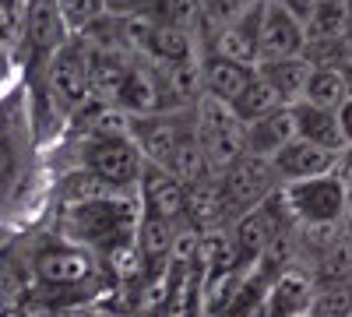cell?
<instances>
[{
  "label": "cell",
  "mask_w": 352,
  "mask_h": 317,
  "mask_svg": "<svg viewBox=\"0 0 352 317\" xmlns=\"http://www.w3.org/2000/svg\"><path fill=\"white\" fill-rule=\"evenodd\" d=\"M187 226H194L197 233H212V229L229 226V215H226V205H222V190H219L215 177L187 184Z\"/></svg>",
  "instance_id": "obj_24"
},
{
  "label": "cell",
  "mask_w": 352,
  "mask_h": 317,
  "mask_svg": "<svg viewBox=\"0 0 352 317\" xmlns=\"http://www.w3.org/2000/svg\"><path fill=\"white\" fill-rule=\"evenodd\" d=\"M113 194H127V190L113 187L109 180H102L99 173L85 169V166H64L53 177V187H50L53 208H60V205H81V201H96V197H113Z\"/></svg>",
  "instance_id": "obj_17"
},
{
  "label": "cell",
  "mask_w": 352,
  "mask_h": 317,
  "mask_svg": "<svg viewBox=\"0 0 352 317\" xmlns=\"http://www.w3.org/2000/svg\"><path fill=\"white\" fill-rule=\"evenodd\" d=\"M232 109H236V117H240L243 124H254V120H261V117H268V113L282 109V99L275 96V89H272V85L264 81L261 74H254V81L240 92V99L232 102Z\"/></svg>",
  "instance_id": "obj_29"
},
{
  "label": "cell",
  "mask_w": 352,
  "mask_h": 317,
  "mask_svg": "<svg viewBox=\"0 0 352 317\" xmlns=\"http://www.w3.org/2000/svg\"><path fill=\"white\" fill-rule=\"evenodd\" d=\"M215 180H219V190H222V205H226L229 226L282 187L272 159H261V155H250V152L240 155L229 169H222Z\"/></svg>",
  "instance_id": "obj_7"
},
{
  "label": "cell",
  "mask_w": 352,
  "mask_h": 317,
  "mask_svg": "<svg viewBox=\"0 0 352 317\" xmlns=\"http://www.w3.org/2000/svg\"><path fill=\"white\" fill-rule=\"evenodd\" d=\"M36 149H39V141L32 131V117L0 138V219L18 208L28 180H32Z\"/></svg>",
  "instance_id": "obj_10"
},
{
  "label": "cell",
  "mask_w": 352,
  "mask_h": 317,
  "mask_svg": "<svg viewBox=\"0 0 352 317\" xmlns=\"http://www.w3.org/2000/svg\"><path fill=\"white\" fill-rule=\"evenodd\" d=\"M292 138H296V117H292V106H282V109L268 113V117L247 124V152L261 155V159H272Z\"/></svg>",
  "instance_id": "obj_22"
},
{
  "label": "cell",
  "mask_w": 352,
  "mask_h": 317,
  "mask_svg": "<svg viewBox=\"0 0 352 317\" xmlns=\"http://www.w3.org/2000/svg\"><path fill=\"white\" fill-rule=\"evenodd\" d=\"M138 205L141 212L159 215L173 226H187V187L176 173L162 169V166H144L141 184H138Z\"/></svg>",
  "instance_id": "obj_11"
},
{
  "label": "cell",
  "mask_w": 352,
  "mask_h": 317,
  "mask_svg": "<svg viewBox=\"0 0 352 317\" xmlns=\"http://www.w3.org/2000/svg\"><path fill=\"white\" fill-rule=\"evenodd\" d=\"M307 50V28L303 21L285 11L278 0H264L261 11V64L264 61H285V56H303Z\"/></svg>",
  "instance_id": "obj_12"
},
{
  "label": "cell",
  "mask_w": 352,
  "mask_h": 317,
  "mask_svg": "<svg viewBox=\"0 0 352 317\" xmlns=\"http://www.w3.org/2000/svg\"><path fill=\"white\" fill-rule=\"evenodd\" d=\"M4 250L25 275L28 303H46V307L92 303L113 289V278L102 268L99 254L64 240L50 226L21 233L18 240L4 243Z\"/></svg>",
  "instance_id": "obj_1"
},
{
  "label": "cell",
  "mask_w": 352,
  "mask_h": 317,
  "mask_svg": "<svg viewBox=\"0 0 352 317\" xmlns=\"http://www.w3.org/2000/svg\"><path fill=\"white\" fill-rule=\"evenodd\" d=\"M257 74L275 89L282 106H296L307 99V85L314 74V64L307 56H285V61H264L257 64Z\"/></svg>",
  "instance_id": "obj_19"
},
{
  "label": "cell",
  "mask_w": 352,
  "mask_h": 317,
  "mask_svg": "<svg viewBox=\"0 0 352 317\" xmlns=\"http://www.w3.org/2000/svg\"><path fill=\"white\" fill-rule=\"evenodd\" d=\"M349 99V78H345V64L342 67H314L310 85H307V102L338 109Z\"/></svg>",
  "instance_id": "obj_27"
},
{
  "label": "cell",
  "mask_w": 352,
  "mask_h": 317,
  "mask_svg": "<svg viewBox=\"0 0 352 317\" xmlns=\"http://www.w3.org/2000/svg\"><path fill=\"white\" fill-rule=\"evenodd\" d=\"M352 307V282L342 285H317L307 317H345Z\"/></svg>",
  "instance_id": "obj_31"
},
{
  "label": "cell",
  "mask_w": 352,
  "mask_h": 317,
  "mask_svg": "<svg viewBox=\"0 0 352 317\" xmlns=\"http://www.w3.org/2000/svg\"><path fill=\"white\" fill-rule=\"evenodd\" d=\"M197 268L201 275H219V272H229V268H240L236 261V243H232V233L229 226L222 229H212V233H201V257H197Z\"/></svg>",
  "instance_id": "obj_25"
},
{
  "label": "cell",
  "mask_w": 352,
  "mask_h": 317,
  "mask_svg": "<svg viewBox=\"0 0 352 317\" xmlns=\"http://www.w3.org/2000/svg\"><path fill=\"white\" fill-rule=\"evenodd\" d=\"M32 117V106H28V92H25V85L21 89H11L0 96V138H4L11 127H18L21 120Z\"/></svg>",
  "instance_id": "obj_34"
},
{
  "label": "cell",
  "mask_w": 352,
  "mask_h": 317,
  "mask_svg": "<svg viewBox=\"0 0 352 317\" xmlns=\"http://www.w3.org/2000/svg\"><path fill=\"white\" fill-rule=\"evenodd\" d=\"M342 226H345V233L352 237V190H349V205H345V219H342Z\"/></svg>",
  "instance_id": "obj_41"
},
{
  "label": "cell",
  "mask_w": 352,
  "mask_h": 317,
  "mask_svg": "<svg viewBox=\"0 0 352 317\" xmlns=\"http://www.w3.org/2000/svg\"><path fill=\"white\" fill-rule=\"evenodd\" d=\"M18 28H21V8L0 0V50L11 53V56H14V46H18Z\"/></svg>",
  "instance_id": "obj_35"
},
{
  "label": "cell",
  "mask_w": 352,
  "mask_h": 317,
  "mask_svg": "<svg viewBox=\"0 0 352 317\" xmlns=\"http://www.w3.org/2000/svg\"><path fill=\"white\" fill-rule=\"evenodd\" d=\"M131 138L138 141V149L144 152V159L152 166H162V169L173 173L180 149L194 138V106L131 117Z\"/></svg>",
  "instance_id": "obj_8"
},
{
  "label": "cell",
  "mask_w": 352,
  "mask_h": 317,
  "mask_svg": "<svg viewBox=\"0 0 352 317\" xmlns=\"http://www.w3.org/2000/svg\"><path fill=\"white\" fill-rule=\"evenodd\" d=\"M345 11H349V0H320L314 8V14L303 21L307 39H342Z\"/></svg>",
  "instance_id": "obj_30"
},
{
  "label": "cell",
  "mask_w": 352,
  "mask_h": 317,
  "mask_svg": "<svg viewBox=\"0 0 352 317\" xmlns=\"http://www.w3.org/2000/svg\"><path fill=\"white\" fill-rule=\"evenodd\" d=\"M345 317H352V307H349V314H345Z\"/></svg>",
  "instance_id": "obj_44"
},
{
  "label": "cell",
  "mask_w": 352,
  "mask_h": 317,
  "mask_svg": "<svg viewBox=\"0 0 352 317\" xmlns=\"http://www.w3.org/2000/svg\"><path fill=\"white\" fill-rule=\"evenodd\" d=\"M342 39H345L349 53H352V0H349V11H345V32H342Z\"/></svg>",
  "instance_id": "obj_40"
},
{
  "label": "cell",
  "mask_w": 352,
  "mask_h": 317,
  "mask_svg": "<svg viewBox=\"0 0 352 317\" xmlns=\"http://www.w3.org/2000/svg\"><path fill=\"white\" fill-rule=\"evenodd\" d=\"M204 4V36L215 32V28H226L232 21H240L257 0H201Z\"/></svg>",
  "instance_id": "obj_32"
},
{
  "label": "cell",
  "mask_w": 352,
  "mask_h": 317,
  "mask_svg": "<svg viewBox=\"0 0 352 317\" xmlns=\"http://www.w3.org/2000/svg\"><path fill=\"white\" fill-rule=\"evenodd\" d=\"M144 56L155 64H190V61H201L204 56V39L194 32H184V28L155 21L148 46H144Z\"/></svg>",
  "instance_id": "obj_21"
},
{
  "label": "cell",
  "mask_w": 352,
  "mask_h": 317,
  "mask_svg": "<svg viewBox=\"0 0 352 317\" xmlns=\"http://www.w3.org/2000/svg\"><path fill=\"white\" fill-rule=\"evenodd\" d=\"M317 293L314 272L307 265H292L285 272H278L268 282V296H264V317H303L310 314Z\"/></svg>",
  "instance_id": "obj_14"
},
{
  "label": "cell",
  "mask_w": 352,
  "mask_h": 317,
  "mask_svg": "<svg viewBox=\"0 0 352 317\" xmlns=\"http://www.w3.org/2000/svg\"><path fill=\"white\" fill-rule=\"evenodd\" d=\"M53 317H113L102 303H64L53 307Z\"/></svg>",
  "instance_id": "obj_36"
},
{
  "label": "cell",
  "mask_w": 352,
  "mask_h": 317,
  "mask_svg": "<svg viewBox=\"0 0 352 317\" xmlns=\"http://www.w3.org/2000/svg\"><path fill=\"white\" fill-rule=\"evenodd\" d=\"M201 71H204V92L222 99V102H236L240 92L254 81L257 67L254 64H240V61H226V56L215 53H204L201 56Z\"/></svg>",
  "instance_id": "obj_18"
},
{
  "label": "cell",
  "mask_w": 352,
  "mask_h": 317,
  "mask_svg": "<svg viewBox=\"0 0 352 317\" xmlns=\"http://www.w3.org/2000/svg\"><path fill=\"white\" fill-rule=\"evenodd\" d=\"M194 127L215 177L222 169H229L240 155H247V124L236 117V109L229 102L204 92L194 102Z\"/></svg>",
  "instance_id": "obj_6"
},
{
  "label": "cell",
  "mask_w": 352,
  "mask_h": 317,
  "mask_svg": "<svg viewBox=\"0 0 352 317\" xmlns=\"http://www.w3.org/2000/svg\"><path fill=\"white\" fill-rule=\"evenodd\" d=\"M282 197L289 215L296 219V226H317V222H342L345 205H349V187L335 177H310L296 184H282Z\"/></svg>",
  "instance_id": "obj_9"
},
{
  "label": "cell",
  "mask_w": 352,
  "mask_h": 317,
  "mask_svg": "<svg viewBox=\"0 0 352 317\" xmlns=\"http://www.w3.org/2000/svg\"><path fill=\"white\" fill-rule=\"evenodd\" d=\"M292 117H296V134L314 141L320 149H331V152H342L345 149V134L338 127V113L328 109V106H317V102H296L292 106Z\"/></svg>",
  "instance_id": "obj_23"
},
{
  "label": "cell",
  "mask_w": 352,
  "mask_h": 317,
  "mask_svg": "<svg viewBox=\"0 0 352 317\" xmlns=\"http://www.w3.org/2000/svg\"><path fill=\"white\" fill-rule=\"evenodd\" d=\"M36 89L43 92V106L46 113L53 117L56 131L67 127V120L74 117V113L85 106V102H92L96 92H92V78H88V50L78 36H71L60 53L50 61L43 81L36 85Z\"/></svg>",
  "instance_id": "obj_3"
},
{
  "label": "cell",
  "mask_w": 352,
  "mask_h": 317,
  "mask_svg": "<svg viewBox=\"0 0 352 317\" xmlns=\"http://www.w3.org/2000/svg\"><path fill=\"white\" fill-rule=\"evenodd\" d=\"M148 14L159 25H173L204 39V4L201 0H152Z\"/></svg>",
  "instance_id": "obj_26"
},
{
  "label": "cell",
  "mask_w": 352,
  "mask_h": 317,
  "mask_svg": "<svg viewBox=\"0 0 352 317\" xmlns=\"http://www.w3.org/2000/svg\"><path fill=\"white\" fill-rule=\"evenodd\" d=\"M261 11H264V0L226 28H215V32L204 36V53H215L226 56V61H240V64H261Z\"/></svg>",
  "instance_id": "obj_13"
},
{
  "label": "cell",
  "mask_w": 352,
  "mask_h": 317,
  "mask_svg": "<svg viewBox=\"0 0 352 317\" xmlns=\"http://www.w3.org/2000/svg\"><path fill=\"white\" fill-rule=\"evenodd\" d=\"M64 152L71 155V166H85L99 173L102 180L113 187H120L127 194H138L141 173L148 166L144 152L138 149V141L131 134L124 138H67Z\"/></svg>",
  "instance_id": "obj_5"
},
{
  "label": "cell",
  "mask_w": 352,
  "mask_h": 317,
  "mask_svg": "<svg viewBox=\"0 0 352 317\" xmlns=\"http://www.w3.org/2000/svg\"><path fill=\"white\" fill-rule=\"evenodd\" d=\"M152 0H106V11L113 14H127V11H148Z\"/></svg>",
  "instance_id": "obj_37"
},
{
  "label": "cell",
  "mask_w": 352,
  "mask_h": 317,
  "mask_svg": "<svg viewBox=\"0 0 352 317\" xmlns=\"http://www.w3.org/2000/svg\"><path fill=\"white\" fill-rule=\"evenodd\" d=\"M335 162H338V152L331 149H320L307 138H292L289 145L272 155V166L278 173L282 184H296V180H310V177H324V173H335Z\"/></svg>",
  "instance_id": "obj_15"
},
{
  "label": "cell",
  "mask_w": 352,
  "mask_h": 317,
  "mask_svg": "<svg viewBox=\"0 0 352 317\" xmlns=\"http://www.w3.org/2000/svg\"><path fill=\"white\" fill-rule=\"evenodd\" d=\"M345 78H349V96H352V56L345 61Z\"/></svg>",
  "instance_id": "obj_42"
},
{
  "label": "cell",
  "mask_w": 352,
  "mask_h": 317,
  "mask_svg": "<svg viewBox=\"0 0 352 317\" xmlns=\"http://www.w3.org/2000/svg\"><path fill=\"white\" fill-rule=\"evenodd\" d=\"M176 233H180V226H173L159 215H148V212H141L138 219V233H134V243L144 257V268H148V278L162 275L166 265H169V250H173V240Z\"/></svg>",
  "instance_id": "obj_20"
},
{
  "label": "cell",
  "mask_w": 352,
  "mask_h": 317,
  "mask_svg": "<svg viewBox=\"0 0 352 317\" xmlns=\"http://www.w3.org/2000/svg\"><path fill=\"white\" fill-rule=\"evenodd\" d=\"M138 219H141L138 194H113V197H96V201H81V205L53 208L50 229L60 233L64 240L81 243L92 254L106 257L116 247L134 243Z\"/></svg>",
  "instance_id": "obj_2"
},
{
  "label": "cell",
  "mask_w": 352,
  "mask_h": 317,
  "mask_svg": "<svg viewBox=\"0 0 352 317\" xmlns=\"http://www.w3.org/2000/svg\"><path fill=\"white\" fill-rule=\"evenodd\" d=\"M4 4H14V8H21V4H25V0H4Z\"/></svg>",
  "instance_id": "obj_43"
},
{
  "label": "cell",
  "mask_w": 352,
  "mask_h": 317,
  "mask_svg": "<svg viewBox=\"0 0 352 317\" xmlns=\"http://www.w3.org/2000/svg\"><path fill=\"white\" fill-rule=\"evenodd\" d=\"M155 89H159V113L166 109H190L204 96V71L201 61L190 64H155Z\"/></svg>",
  "instance_id": "obj_16"
},
{
  "label": "cell",
  "mask_w": 352,
  "mask_h": 317,
  "mask_svg": "<svg viewBox=\"0 0 352 317\" xmlns=\"http://www.w3.org/2000/svg\"><path fill=\"white\" fill-rule=\"evenodd\" d=\"M335 113H338V127H342V134H345V145H352V96H349Z\"/></svg>",
  "instance_id": "obj_39"
},
{
  "label": "cell",
  "mask_w": 352,
  "mask_h": 317,
  "mask_svg": "<svg viewBox=\"0 0 352 317\" xmlns=\"http://www.w3.org/2000/svg\"><path fill=\"white\" fill-rule=\"evenodd\" d=\"M56 8H60L71 32H81V28H88L96 18L106 14V0H56Z\"/></svg>",
  "instance_id": "obj_33"
},
{
  "label": "cell",
  "mask_w": 352,
  "mask_h": 317,
  "mask_svg": "<svg viewBox=\"0 0 352 317\" xmlns=\"http://www.w3.org/2000/svg\"><path fill=\"white\" fill-rule=\"evenodd\" d=\"M264 296H268V278H264L257 268L247 272L243 285L215 317H264Z\"/></svg>",
  "instance_id": "obj_28"
},
{
  "label": "cell",
  "mask_w": 352,
  "mask_h": 317,
  "mask_svg": "<svg viewBox=\"0 0 352 317\" xmlns=\"http://www.w3.org/2000/svg\"><path fill=\"white\" fill-rule=\"evenodd\" d=\"M278 4H282L285 11H292V14H296L300 21H307V18L314 14V8L320 4V0H278Z\"/></svg>",
  "instance_id": "obj_38"
},
{
  "label": "cell",
  "mask_w": 352,
  "mask_h": 317,
  "mask_svg": "<svg viewBox=\"0 0 352 317\" xmlns=\"http://www.w3.org/2000/svg\"><path fill=\"white\" fill-rule=\"evenodd\" d=\"M303 317H307V314H303Z\"/></svg>",
  "instance_id": "obj_45"
},
{
  "label": "cell",
  "mask_w": 352,
  "mask_h": 317,
  "mask_svg": "<svg viewBox=\"0 0 352 317\" xmlns=\"http://www.w3.org/2000/svg\"><path fill=\"white\" fill-rule=\"evenodd\" d=\"M74 32L67 28L56 0H25L21 4V28H18V46H14V61L21 64L28 85L43 81L46 67L60 46L71 39Z\"/></svg>",
  "instance_id": "obj_4"
}]
</instances>
